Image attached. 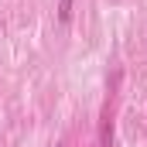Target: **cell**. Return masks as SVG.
<instances>
[{
	"instance_id": "obj_1",
	"label": "cell",
	"mask_w": 147,
	"mask_h": 147,
	"mask_svg": "<svg viewBox=\"0 0 147 147\" xmlns=\"http://www.w3.org/2000/svg\"><path fill=\"white\" fill-rule=\"evenodd\" d=\"M72 3H75V0H58V21H62V24L72 17Z\"/></svg>"
},
{
	"instance_id": "obj_2",
	"label": "cell",
	"mask_w": 147,
	"mask_h": 147,
	"mask_svg": "<svg viewBox=\"0 0 147 147\" xmlns=\"http://www.w3.org/2000/svg\"><path fill=\"white\" fill-rule=\"evenodd\" d=\"M55 147H65V144H55Z\"/></svg>"
}]
</instances>
